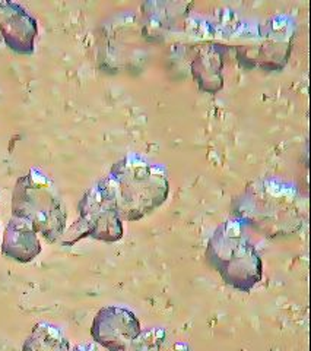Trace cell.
Masks as SVG:
<instances>
[{
    "instance_id": "obj_8",
    "label": "cell",
    "mask_w": 311,
    "mask_h": 351,
    "mask_svg": "<svg viewBox=\"0 0 311 351\" xmlns=\"http://www.w3.org/2000/svg\"><path fill=\"white\" fill-rule=\"evenodd\" d=\"M260 44L258 46V58L254 59L263 69H282L290 58L291 43L294 37V22L285 16L272 18L269 24L262 27Z\"/></svg>"
},
{
    "instance_id": "obj_6",
    "label": "cell",
    "mask_w": 311,
    "mask_h": 351,
    "mask_svg": "<svg viewBox=\"0 0 311 351\" xmlns=\"http://www.w3.org/2000/svg\"><path fill=\"white\" fill-rule=\"evenodd\" d=\"M142 328L135 312L123 306H104L97 312L91 337L107 351H127L140 335Z\"/></svg>"
},
{
    "instance_id": "obj_2",
    "label": "cell",
    "mask_w": 311,
    "mask_h": 351,
    "mask_svg": "<svg viewBox=\"0 0 311 351\" xmlns=\"http://www.w3.org/2000/svg\"><path fill=\"white\" fill-rule=\"evenodd\" d=\"M113 188L121 221H139L157 211L170 195L169 173L136 154L119 160L105 176Z\"/></svg>"
},
{
    "instance_id": "obj_7",
    "label": "cell",
    "mask_w": 311,
    "mask_h": 351,
    "mask_svg": "<svg viewBox=\"0 0 311 351\" xmlns=\"http://www.w3.org/2000/svg\"><path fill=\"white\" fill-rule=\"evenodd\" d=\"M37 34V19L24 6L0 0V36L10 50L18 54H32Z\"/></svg>"
},
{
    "instance_id": "obj_10",
    "label": "cell",
    "mask_w": 311,
    "mask_h": 351,
    "mask_svg": "<svg viewBox=\"0 0 311 351\" xmlns=\"http://www.w3.org/2000/svg\"><path fill=\"white\" fill-rule=\"evenodd\" d=\"M225 50L218 44H208L197 50L192 62V72L202 91L218 93L222 88V64Z\"/></svg>"
},
{
    "instance_id": "obj_9",
    "label": "cell",
    "mask_w": 311,
    "mask_h": 351,
    "mask_svg": "<svg viewBox=\"0 0 311 351\" xmlns=\"http://www.w3.org/2000/svg\"><path fill=\"white\" fill-rule=\"evenodd\" d=\"M41 250V241L34 227L27 219L18 217L10 218L2 240L3 256L21 263H28L34 261Z\"/></svg>"
},
{
    "instance_id": "obj_3",
    "label": "cell",
    "mask_w": 311,
    "mask_h": 351,
    "mask_svg": "<svg viewBox=\"0 0 311 351\" xmlns=\"http://www.w3.org/2000/svg\"><path fill=\"white\" fill-rule=\"evenodd\" d=\"M206 262L227 285L240 293H250L263 280V261L240 219L222 223L209 237Z\"/></svg>"
},
{
    "instance_id": "obj_5",
    "label": "cell",
    "mask_w": 311,
    "mask_h": 351,
    "mask_svg": "<svg viewBox=\"0 0 311 351\" xmlns=\"http://www.w3.org/2000/svg\"><path fill=\"white\" fill-rule=\"evenodd\" d=\"M77 213L79 217L60 239L63 246H73L85 237L105 243H116L123 239V221L119 215L114 192L107 178L98 180L86 191L77 205Z\"/></svg>"
},
{
    "instance_id": "obj_4",
    "label": "cell",
    "mask_w": 311,
    "mask_h": 351,
    "mask_svg": "<svg viewBox=\"0 0 311 351\" xmlns=\"http://www.w3.org/2000/svg\"><path fill=\"white\" fill-rule=\"evenodd\" d=\"M12 217L27 219L50 245L62 239L68 223V213L54 183L40 169H31L16 180Z\"/></svg>"
},
{
    "instance_id": "obj_13",
    "label": "cell",
    "mask_w": 311,
    "mask_h": 351,
    "mask_svg": "<svg viewBox=\"0 0 311 351\" xmlns=\"http://www.w3.org/2000/svg\"><path fill=\"white\" fill-rule=\"evenodd\" d=\"M71 351H99L98 346L95 343H84V344H77Z\"/></svg>"
},
{
    "instance_id": "obj_14",
    "label": "cell",
    "mask_w": 311,
    "mask_h": 351,
    "mask_svg": "<svg viewBox=\"0 0 311 351\" xmlns=\"http://www.w3.org/2000/svg\"><path fill=\"white\" fill-rule=\"evenodd\" d=\"M0 41H2V36H0Z\"/></svg>"
},
{
    "instance_id": "obj_12",
    "label": "cell",
    "mask_w": 311,
    "mask_h": 351,
    "mask_svg": "<svg viewBox=\"0 0 311 351\" xmlns=\"http://www.w3.org/2000/svg\"><path fill=\"white\" fill-rule=\"evenodd\" d=\"M140 351H192L184 341H174L165 328H151L136 338Z\"/></svg>"
},
{
    "instance_id": "obj_11",
    "label": "cell",
    "mask_w": 311,
    "mask_h": 351,
    "mask_svg": "<svg viewBox=\"0 0 311 351\" xmlns=\"http://www.w3.org/2000/svg\"><path fill=\"white\" fill-rule=\"evenodd\" d=\"M22 351H71V343L59 326L38 322L25 339Z\"/></svg>"
},
{
    "instance_id": "obj_1",
    "label": "cell",
    "mask_w": 311,
    "mask_h": 351,
    "mask_svg": "<svg viewBox=\"0 0 311 351\" xmlns=\"http://www.w3.org/2000/svg\"><path fill=\"white\" fill-rule=\"evenodd\" d=\"M234 218L266 237L295 234L304 224L301 197L293 186L260 180L250 184L232 202Z\"/></svg>"
}]
</instances>
